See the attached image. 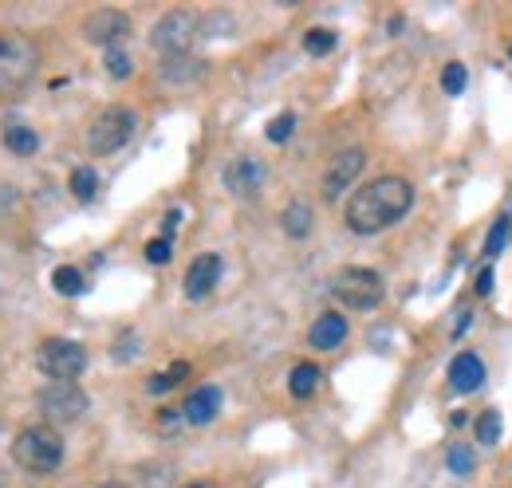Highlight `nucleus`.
<instances>
[{
  "label": "nucleus",
  "instance_id": "f257e3e1",
  "mask_svg": "<svg viewBox=\"0 0 512 488\" xmlns=\"http://www.w3.org/2000/svg\"><path fill=\"white\" fill-rule=\"evenodd\" d=\"M414 205V185L406 178H379L363 185L347 205V229L359 237H375L390 225H398Z\"/></svg>",
  "mask_w": 512,
  "mask_h": 488
},
{
  "label": "nucleus",
  "instance_id": "f03ea898",
  "mask_svg": "<svg viewBox=\"0 0 512 488\" xmlns=\"http://www.w3.org/2000/svg\"><path fill=\"white\" fill-rule=\"evenodd\" d=\"M12 457H16L20 469H28L36 477H52L64 461V437L48 426L20 429V437L12 441Z\"/></svg>",
  "mask_w": 512,
  "mask_h": 488
},
{
  "label": "nucleus",
  "instance_id": "7ed1b4c3",
  "mask_svg": "<svg viewBox=\"0 0 512 488\" xmlns=\"http://www.w3.org/2000/svg\"><path fill=\"white\" fill-rule=\"evenodd\" d=\"M331 296L351 311H371L383 304V276L371 268H343L331 280Z\"/></svg>",
  "mask_w": 512,
  "mask_h": 488
},
{
  "label": "nucleus",
  "instance_id": "20e7f679",
  "mask_svg": "<svg viewBox=\"0 0 512 488\" xmlns=\"http://www.w3.org/2000/svg\"><path fill=\"white\" fill-rule=\"evenodd\" d=\"M36 75V44L20 32L0 36V95L20 91Z\"/></svg>",
  "mask_w": 512,
  "mask_h": 488
},
{
  "label": "nucleus",
  "instance_id": "39448f33",
  "mask_svg": "<svg viewBox=\"0 0 512 488\" xmlns=\"http://www.w3.org/2000/svg\"><path fill=\"white\" fill-rule=\"evenodd\" d=\"M134 111L130 107H107L99 119L91 122V130H87V146H91V154H115V150H123L130 142V134H134Z\"/></svg>",
  "mask_w": 512,
  "mask_h": 488
},
{
  "label": "nucleus",
  "instance_id": "423d86ee",
  "mask_svg": "<svg viewBox=\"0 0 512 488\" xmlns=\"http://www.w3.org/2000/svg\"><path fill=\"white\" fill-rule=\"evenodd\" d=\"M36 363H40V374H48L52 382H75L83 374V366H87V351L79 343H71V339H48L40 347Z\"/></svg>",
  "mask_w": 512,
  "mask_h": 488
},
{
  "label": "nucleus",
  "instance_id": "0eeeda50",
  "mask_svg": "<svg viewBox=\"0 0 512 488\" xmlns=\"http://www.w3.org/2000/svg\"><path fill=\"white\" fill-rule=\"evenodd\" d=\"M154 48L166 56V60H174V56H190L193 40H197V20H193L190 12H166L158 24H154Z\"/></svg>",
  "mask_w": 512,
  "mask_h": 488
},
{
  "label": "nucleus",
  "instance_id": "6e6552de",
  "mask_svg": "<svg viewBox=\"0 0 512 488\" xmlns=\"http://www.w3.org/2000/svg\"><path fill=\"white\" fill-rule=\"evenodd\" d=\"M40 414L48 422H75L87 414V394L75 382H52L48 390H40Z\"/></svg>",
  "mask_w": 512,
  "mask_h": 488
},
{
  "label": "nucleus",
  "instance_id": "1a4fd4ad",
  "mask_svg": "<svg viewBox=\"0 0 512 488\" xmlns=\"http://www.w3.org/2000/svg\"><path fill=\"white\" fill-rule=\"evenodd\" d=\"M363 166H367L363 146H351V150L335 154V158H331V166H327V174H323V197H327V201H335L347 185H355V178L363 174Z\"/></svg>",
  "mask_w": 512,
  "mask_h": 488
},
{
  "label": "nucleus",
  "instance_id": "9d476101",
  "mask_svg": "<svg viewBox=\"0 0 512 488\" xmlns=\"http://www.w3.org/2000/svg\"><path fill=\"white\" fill-rule=\"evenodd\" d=\"M264 178H268V170H264V162L253 158V154L233 158V162L225 166V189H229L233 197H256Z\"/></svg>",
  "mask_w": 512,
  "mask_h": 488
},
{
  "label": "nucleus",
  "instance_id": "9b49d317",
  "mask_svg": "<svg viewBox=\"0 0 512 488\" xmlns=\"http://www.w3.org/2000/svg\"><path fill=\"white\" fill-rule=\"evenodd\" d=\"M127 32H130V20L119 8H99V12H91V16L83 20V36H87L91 44H103V48H111V44L123 40Z\"/></svg>",
  "mask_w": 512,
  "mask_h": 488
},
{
  "label": "nucleus",
  "instance_id": "f8f14e48",
  "mask_svg": "<svg viewBox=\"0 0 512 488\" xmlns=\"http://www.w3.org/2000/svg\"><path fill=\"white\" fill-rule=\"evenodd\" d=\"M217 280H221V256H213V252L197 256L190 264V272H186V296L190 300H205L217 288Z\"/></svg>",
  "mask_w": 512,
  "mask_h": 488
},
{
  "label": "nucleus",
  "instance_id": "ddd939ff",
  "mask_svg": "<svg viewBox=\"0 0 512 488\" xmlns=\"http://www.w3.org/2000/svg\"><path fill=\"white\" fill-rule=\"evenodd\" d=\"M449 386H453L457 394H473V390H481V386H485V363H481L473 351L453 355V363H449Z\"/></svg>",
  "mask_w": 512,
  "mask_h": 488
},
{
  "label": "nucleus",
  "instance_id": "4468645a",
  "mask_svg": "<svg viewBox=\"0 0 512 488\" xmlns=\"http://www.w3.org/2000/svg\"><path fill=\"white\" fill-rule=\"evenodd\" d=\"M217 410H221V390L217 386H197L190 398L182 402V418L190 426H209L217 418Z\"/></svg>",
  "mask_w": 512,
  "mask_h": 488
},
{
  "label": "nucleus",
  "instance_id": "2eb2a0df",
  "mask_svg": "<svg viewBox=\"0 0 512 488\" xmlns=\"http://www.w3.org/2000/svg\"><path fill=\"white\" fill-rule=\"evenodd\" d=\"M343 339H347V319L335 315V311L320 315V319L312 323V331H308V343H312L316 351H335Z\"/></svg>",
  "mask_w": 512,
  "mask_h": 488
},
{
  "label": "nucleus",
  "instance_id": "dca6fc26",
  "mask_svg": "<svg viewBox=\"0 0 512 488\" xmlns=\"http://www.w3.org/2000/svg\"><path fill=\"white\" fill-rule=\"evenodd\" d=\"M201 60H193V56H174V60L162 63V79H170V83H193V79H201Z\"/></svg>",
  "mask_w": 512,
  "mask_h": 488
},
{
  "label": "nucleus",
  "instance_id": "f3484780",
  "mask_svg": "<svg viewBox=\"0 0 512 488\" xmlns=\"http://www.w3.org/2000/svg\"><path fill=\"white\" fill-rule=\"evenodd\" d=\"M280 225H284L288 237H308V233H312V209H308L304 201H292V205L284 209Z\"/></svg>",
  "mask_w": 512,
  "mask_h": 488
},
{
  "label": "nucleus",
  "instance_id": "a211bd4d",
  "mask_svg": "<svg viewBox=\"0 0 512 488\" xmlns=\"http://www.w3.org/2000/svg\"><path fill=\"white\" fill-rule=\"evenodd\" d=\"M4 146H8L12 154L28 158V154H36V150H40V134H36V130H28V126H8V130H4Z\"/></svg>",
  "mask_w": 512,
  "mask_h": 488
},
{
  "label": "nucleus",
  "instance_id": "6ab92c4d",
  "mask_svg": "<svg viewBox=\"0 0 512 488\" xmlns=\"http://www.w3.org/2000/svg\"><path fill=\"white\" fill-rule=\"evenodd\" d=\"M316 386H320V366H312V363H300L292 370V378H288V390H292L296 398H312Z\"/></svg>",
  "mask_w": 512,
  "mask_h": 488
},
{
  "label": "nucleus",
  "instance_id": "aec40b11",
  "mask_svg": "<svg viewBox=\"0 0 512 488\" xmlns=\"http://www.w3.org/2000/svg\"><path fill=\"white\" fill-rule=\"evenodd\" d=\"M446 465L453 477H469L473 465H477V457H473V449H469L465 441H453V445L446 449Z\"/></svg>",
  "mask_w": 512,
  "mask_h": 488
},
{
  "label": "nucleus",
  "instance_id": "412c9836",
  "mask_svg": "<svg viewBox=\"0 0 512 488\" xmlns=\"http://www.w3.org/2000/svg\"><path fill=\"white\" fill-rule=\"evenodd\" d=\"M95 189H99V174H95L91 166H75V170H71V197H75V201H91Z\"/></svg>",
  "mask_w": 512,
  "mask_h": 488
},
{
  "label": "nucleus",
  "instance_id": "4be33fe9",
  "mask_svg": "<svg viewBox=\"0 0 512 488\" xmlns=\"http://www.w3.org/2000/svg\"><path fill=\"white\" fill-rule=\"evenodd\" d=\"M52 284H56V292L60 296H79L87 284H83V272L79 268H71V264H60L56 272H52Z\"/></svg>",
  "mask_w": 512,
  "mask_h": 488
},
{
  "label": "nucleus",
  "instance_id": "5701e85b",
  "mask_svg": "<svg viewBox=\"0 0 512 488\" xmlns=\"http://www.w3.org/2000/svg\"><path fill=\"white\" fill-rule=\"evenodd\" d=\"M512 241V217H501L493 229H489V241H485V256H501Z\"/></svg>",
  "mask_w": 512,
  "mask_h": 488
},
{
  "label": "nucleus",
  "instance_id": "b1692460",
  "mask_svg": "<svg viewBox=\"0 0 512 488\" xmlns=\"http://www.w3.org/2000/svg\"><path fill=\"white\" fill-rule=\"evenodd\" d=\"M501 414H497V410H485V414H481V418H477V441H481V445H497V441H501Z\"/></svg>",
  "mask_w": 512,
  "mask_h": 488
},
{
  "label": "nucleus",
  "instance_id": "393cba45",
  "mask_svg": "<svg viewBox=\"0 0 512 488\" xmlns=\"http://www.w3.org/2000/svg\"><path fill=\"white\" fill-rule=\"evenodd\" d=\"M186 374H190V366H186V363H174V366H170V370H166V374H158V378H150V382H146V390H150V394H162V390H170V386H178V382H182Z\"/></svg>",
  "mask_w": 512,
  "mask_h": 488
},
{
  "label": "nucleus",
  "instance_id": "a878e982",
  "mask_svg": "<svg viewBox=\"0 0 512 488\" xmlns=\"http://www.w3.org/2000/svg\"><path fill=\"white\" fill-rule=\"evenodd\" d=\"M465 83H469V75H465L461 63H446V67H442V91H446V95H461Z\"/></svg>",
  "mask_w": 512,
  "mask_h": 488
},
{
  "label": "nucleus",
  "instance_id": "bb28decb",
  "mask_svg": "<svg viewBox=\"0 0 512 488\" xmlns=\"http://www.w3.org/2000/svg\"><path fill=\"white\" fill-rule=\"evenodd\" d=\"M304 48H308L312 56H327V52L335 48V32H327V28H312V32L304 36Z\"/></svg>",
  "mask_w": 512,
  "mask_h": 488
},
{
  "label": "nucleus",
  "instance_id": "cd10ccee",
  "mask_svg": "<svg viewBox=\"0 0 512 488\" xmlns=\"http://www.w3.org/2000/svg\"><path fill=\"white\" fill-rule=\"evenodd\" d=\"M292 130H296V115L284 111V115H276V119L268 122V142H288Z\"/></svg>",
  "mask_w": 512,
  "mask_h": 488
},
{
  "label": "nucleus",
  "instance_id": "c85d7f7f",
  "mask_svg": "<svg viewBox=\"0 0 512 488\" xmlns=\"http://www.w3.org/2000/svg\"><path fill=\"white\" fill-rule=\"evenodd\" d=\"M170 256H174V244L166 241V237H158V241L146 244V260H150V264H166Z\"/></svg>",
  "mask_w": 512,
  "mask_h": 488
},
{
  "label": "nucleus",
  "instance_id": "c756f323",
  "mask_svg": "<svg viewBox=\"0 0 512 488\" xmlns=\"http://www.w3.org/2000/svg\"><path fill=\"white\" fill-rule=\"evenodd\" d=\"M107 71H111L115 79H127V75H130L127 52H119V48H107Z\"/></svg>",
  "mask_w": 512,
  "mask_h": 488
},
{
  "label": "nucleus",
  "instance_id": "7c9ffc66",
  "mask_svg": "<svg viewBox=\"0 0 512 488\" xmlns=\"http://www.w3.org/2000/svg\"><path fill=\"white\" fill-rule=\"evenodd\" d=\"M469 319H473V311H469V307H461V311H457V319H453V339H457V335L469 327Z\"/></svg>",
  "mask_w": 512,
  "mask_h": 488
},
{
  "label": "nucleus",
  "instance_id": "2f4dec72",
  "mask_svg": "<svg viewBox=\"0 0 512 488\" xmlns=\"http://www.w3.org/2000/svg\"><path fill=\"white\" fill-rule=\"evenodd\" d=\"M178 221H182V209H170V213H166V221H162V229H166V241H170V233L178 229Z\"/></svg>",
  "mask_w": 512,
  "mask_h": 488
},
{
  "label": "nucleus",
  "instance_id": "473e14b6",
  "mask_svg": "<svg viewBox=\"0 0 512 488\" xmlns=\"http://www.w3.org/2000/svg\"><path fill=\"white\" fill-rule=\"evenodd\" d=\"M493 292V272H481L477 276V296H489Z\"/></svg>",
  "mask_w": 512,
  "mask_h": 488
},
{
  "label": "nucleus",
  "instance_id": "72a5a7b5",
  "mask_svg": "<svg viewBox=\"0 0 512 488\" xmlns=\"http://www.w3.org/2000/svg\"><path fill=\"white\" fill-rule=\"evenodd\" d=\"M186 488H217V485H209V481H193V485H186Z\"/></svg>",
  "mask_w": 512,
  "mask_h": 488
},
{
  "label": "nucleus",
  "instance_id": "f704fd0d",
  "mask_svg": "<svg viewBox=\"0 0 512 488\" xmlns=\"http://www.w3.org/2000/svg\"><path fill=\"white\" fill-rule=\"evenodd\" d=\"M103 488H127V485H103Z\"/></svg>",
  "mask_w": 512,
  "mask_h": 488
}]
</instances>
